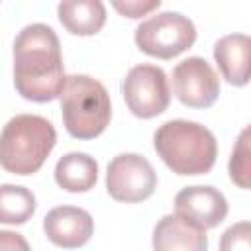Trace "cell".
<instances>
[{"mask_svg": "<svg viewBox=\"0 0 251 251\" xmlns=\"http://www.w3.org/2000/svg\"><path fill=\"white\" fill-rule=\"evenodd\" d=\"M57 16L63 27L73 35H94L106 24L102 0H61Z\"/></svg>", "mask_w": 251, "mask_h": 251, "instance_id": "cell-13", "label": "cell"}, {"mask_svg": "<svg viewBox=\"0 0 251 251\" xmlns=\"http://www.w3.org/2000/svg\"><path fill=\"white\" fill-rule=\"evenodd\" d=\"M153 143L157 155L176 175H206L212 171L218 155L214 133L188 120L165 122L155 131Z\"/></svg>", "mask_w": 251, "mask_h": 251, "instance_id": "cell-2", "label": "cell"}, {"mask_svg": "<svg viewBox=\"0 0 251 251\" xmlns=\"http://www.w3.org/2000/svg\"><path fill=\"white\" fill-rule=\"evenodd\" d=\"M43 229L51 243L65 249H75L90 239L94 231V222L92 216L82 208L57 206L49 210L43 218Z\"/></svg>", "mask_w": 251, "mask_h": 251, "instance_id": "cell-10", "label": "cell"}, {"mask_svg": "<svg viewBox=\"0 0 251 251\" xmlns=\"http://www.w3.org/2000/svg\"><path fill=\"white\" fill-rule=\"evenodd\" d=\"M173 92L188 108H210L220 94V78L202 57H188L173 69Z\"/></svg>", "mask_w": 251, "mask_h": 251, "instance_id": "cell-8", "label": "cell"}, {"mask_svg": "<svg viewBox=\"0 0 251 251\" xmlns=\"http://www.w3.org/2000/svg\"><path fill=\"white\" fill-rule=\"evenodd\" d=\"M59 98L65 127L73 137L94 139L110 124V96L96 78L86 75L67 76Z\"/></svg>", "mask_w": 251, "mask_h": 251, "instance_id": "cell-4", "label": "cell"}, {"mask_svg": "<svg viewBox=\"0 0 251 251\" xmlns=\"http://www.w3.org/2000/svg\"><path fill=\"white\" fill-rule=\"evenodd\" d=\"M196 41L194 24L178 12H161L135 29V45L149 57L173 59Z\"/></svg>", "mask_w": 251, "mask_h": 251, "instance_id": "cell-5", "label": "cell"}, {"mask_svg": "<svg viewBox=\"0 0 251 251\" xmlns=\"http://www.w3.org/2000/svg\"><path fill=\"white\" fill-rule=\"evenodd\" d=\"M61 43L45 24L25 25L14 41V84L22 98L51 102L65 84Z\"/></svg>", "mask_w": 251, "mask_h": 251, "instance_id": "cell-1", "label": "cell"}, {"mask_svg": "<svg viewBox=\"0 0 251 251\" xmlns=\"http://www.w3.org/2000/svg\"><path fill=\"white\" fill-rule=\"evenodd\" d=\"M35 212V196L18 184H0V224H25Z\"/></svg>", "mask_w": 251, "mask_h": 251, "instance_id": "cell-15", "label": "cell"}, {"mask_svg": "<svg viewBox=\"0 0 251 251\" xmlns=\"http://www.w3.org/2000/svg\"><path fill=\"white\" fill-rule=\"evenodd\" d=\"M98 180V163L86 153H67L55 165V182L67 192H86Z\"/></svg>", "mask_w": 251, "mask_h": 251, "instance_id": "cell-14", "label": "cell"}, {"mask_svg": "<svg viewBox=\"0 0 251 251\" xmlns=\"http://www.w3.org/2000/svg\"><path fill=\"white\" fill-rule=\"evenodd\" d=\"M249 173H251V159H249V127H245L233 145L231 159H229V176L239 188H249Z\"/></svg>", "mask_w": 251, "mask_h": 251, "instance_id": "cell-16", "label": "cell"}, {"mask_svg": "<svg viewBox=\"0 0 251 251\" xmlns=\"http://www.w3.org/2000/svg\"><path fill=\"white\" fill-rule=\"evenodd\" d=\"M153 247L157 251H204L208 247L206 229L178 212L167 214L153 229Z\"/></svg>", "mask_w": 251, "mask_h": 251, "instance_id": "cell-11", "label": "cell"}, {"mask_svg": "<svg viewBox=\"0 0 251 251\" xmlns=\"http://www.w3.org/2000/svg\"><path fill=\"white\" fill-rule=\"evenodd\" d=\"M106 188L118 202H143L157 188V173L143 155L122 153L108 165Z\"/></svg>", "mask_w": 251, "mask_h": 251, "instance_id": "cell-7", "label": "cell"}, {"mask_svg": "<svg viewBox=\"0 0 251 251\" xmlns=\"http://www.w3.org/2000/svg\"><path fill=\"white\" fill-rule=\"evenodd\" d=\"M114 10L129 20L143 18L161 6V0H110Z\"/></svg>", "mask_w": 251, "mask_h": 251, "instance_id": "cell-17", "label": "cell"}, {"mask_svg": "<svg viewBox=\"0 0 251 251\" xmlns=\"http://www.w3.org/2000/svg\"><path fill=\"white\" fill-rule=\"evenodd\" d=\"M0 249H29L27 241L14 231H0Z\"/></svg>", "mask_w": 251, "mask_h": 251, "instance_id": "cell-19", "label": "cell"}, {"mask_svg": "<svg viewBox=\"0 0 251 251\" xmlns=\"http://www.w3.org/2000/svg\"><path fill=\"white\" fill-rule=\"evenodd\" d=\"M122 92L129 112L143 120L163 114L171 102L167 75L155 65L131 67L122 82Z\"/></svg>", "mask_w": 251, "mask_h": 251, "instance_id": "cell-6", "label": "cell"}, {"mask_svg": "<svg viewBox=\"0 0 251 251\" xmlns=\"http://www.w3.org/2000/svg\"><path fill=\"white\" fill-rule=\"evenodd\" d=\"M222 249H249L251 247V229H249V224L247 222H241V224H235L231 226L224 237H222V243H220Z\"/></svg>", "mask_w": 251, "mask_h": 251, "instance_id": "cell-18", "label": "cell"}, {"mask_svg": "<svg viewBox=\"0 0 251 251\" xmlns=\"http://www.w3.org/2000/svg\"><path fill=\"white\" fill-rule=\"evenodd\" d=\"M249 51L251 41L245 33H231L216 41L214 59L229 84L245 86L249 82Z\"/></svg>", "mask_w": 251, "mask_h": 251, "instance_id": "cell-12", "label": "cell"}, {"mask_svg": "<svg viewBox=\"0 0 251 251\" xmlns=\"http://www.w3.org/2000/svg\"><path fill=\"white\" fill-rule=\"evenodd\" d=\"M175 210L204 229L220 226L227 216V200L214 186H186L175 196Z\"/></svg>", "mask_w": 251, "mask_h": 251, "instance_id": "cell-9", "label": "cell"}, {"mask_svg": "<svg viewBox=\"0 0 251 251\" xmlns=\"http://www.w3.org/2000/svg\"><path fill=\"white\" fill-rule=\"evenodd\" d=\"M55 141L51 122L35 114H20L0 133V165L12 175H33L53 151Z\"/></svg>", "mask_w": 251, "mask_h": 251, "instance_id": "cell-3", "label": "cell"}]
</instances>
